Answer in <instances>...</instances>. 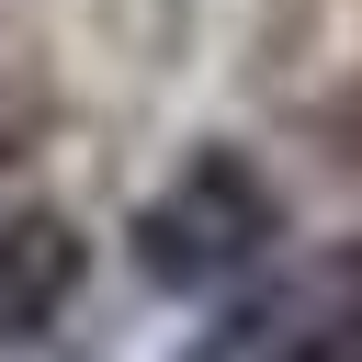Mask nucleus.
Returning <instances> with one entry per match:
<instances>
[{"label":"nucleus","instance_id":"3","mask_svg":"<svg viewBox=\"0 0 362 362\" xmlns=\"http://www.w3.org/2000/svg\"><path fill=\"white\" fill-rule=\"evenodd\" d=\"M272 362H362V305H339L328 328H305V339H283Z\"/></svg>","mask_w":362,"mask_h":362},{"label":"nucleus","instance_id":"1","mask_svg":"<svg viewBox=\"0 0 362 362\" xmlns=\"http://www.w3.org/2000/svg\"><path fill=\"white\" fill-rule=\"evenodd\" d=\"M272 238H283V192L249 147H192L124 226L147 294H226L238 272L272 260Z\"/></svg>","mask_w":362,"mask_h":362},{"label":"nucleus","instance_id":"2","mask_svg":"<svg viewBox=\"0 0 362 362\" xmlns=\"http://www.w3.org/2000/svg\"><path fill=\"white\" fill-rule=\"evenodd\" d=\"M90 283V238L68 204H11L0 215V351H34Z\"/></svg>","mask_w":362,"mask_h":362}]
</instances>
